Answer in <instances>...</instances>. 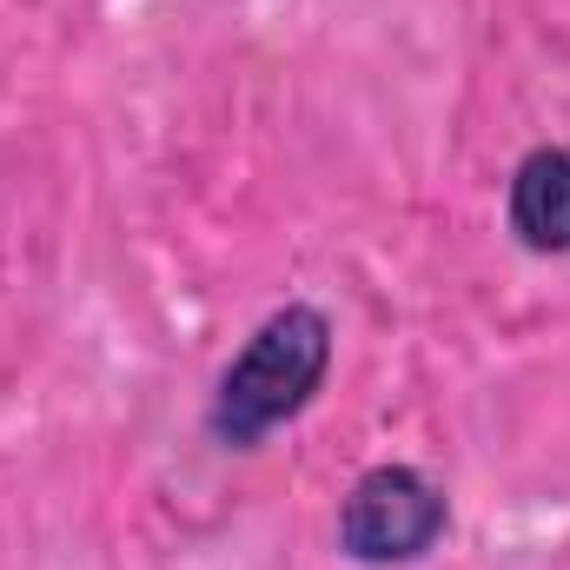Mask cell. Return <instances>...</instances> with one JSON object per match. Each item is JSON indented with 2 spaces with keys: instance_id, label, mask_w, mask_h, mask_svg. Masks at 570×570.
Wrapping results in <instances>:
<instances>
[{
  "instance_id": "7a4b0ae2",
  "label": "cell",
  "mask_w": 570,
  "mask_h": 570,
  "mask_svg": "<svg viewBox=\"0 0 570 570\" xmlns=\"http://www.w3.org/2000/svg\"><path fill=\"white\" fill-rule=\"evenodd\" d=\"M451 538V491L431 478L425 464L385 458L365 464L332 518V544L338 558L358 570H412Z\"/></svg>"
},
{
  "instance_id": "3957f363",
  "label": "cell",
  "mask_w": 570,
  "mask_h": 570,
  "mask_svg": "<svg viewBox=\"0 0 570 570\" xmlns=\"http://www.w3.org/2000/svg\"><path fill=\"white\" fill-rule=\"evenodd\" d=\"M504 226L531 259H570V146L538 140L504 179Z\"/></svg>"
},
{
  "instance_id": "6da1fadb",
  "label": "cell",
  "mask_w": 570,
  "mask_h": 570,
  "mask_svg": "<svg viewBox=\"0 0 570 570\" xmlns=\"http://www.w3.org/2000/svg\"><path fill=\"white\" fill-rule=\"evenodd\" d=\"M332 358H338V325L325 305L312 298L273 305L246 332V345L219 365L213 399H206V438L219 451H259L273 431H285L318 405Z\"/></svg>"
}]
</instances>
